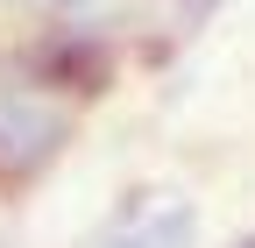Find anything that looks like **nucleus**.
Instances as JSON below:
<instances>
[{"label":"nucleus","instance_id":"f257e3e1","mask_svg":"<svg viewBox=\"0 0 255 248\" xmlns=\"http://www.w3.org/2000/svg\"><path fill=\"white\" fill-rule=\"evenodd\" d=\"M107 248H191V206H170V213H156V220H142L135 234H121Z\"/></svg>","mask_w":255,"mask_h":248},{"label":"nucleus","instance_id":"f03ea898","mask_svg":"<svg viewBox=\"0 0 255 248\" xmlns=\"http://www.w3.org/2000/svg\"><path fill=\"white\" fill-rule=\"evenodd\" d=\"M241 248H255V234H248V241H241Z\"/></svg>","mask_w":255,"mask_h":248}]
</instances>
